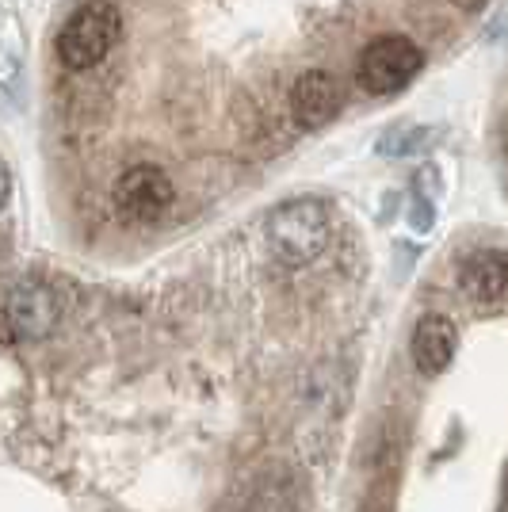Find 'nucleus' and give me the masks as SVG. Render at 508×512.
Here are the masks:
<instances>
[{
	"label": "nucleus",
	"instance_id": "1",
	"mask_svg": "<svg viewBox=\"0 0 508 512\" xmlns=\"http://www.w3.org/2000/svg\"><path fill=\"white\" fill-rule=\"evenodd\" d=\"M119 31H123L119 8L107 0H88L65 20L62 35H58V58L65 69L85 73L111 54V46L119 43Z\"/></svg>",
	"mask_w": 508,
	"mask_h": 512
},
{
	"label": "nucleus",
	"instance_id": "2",
	"mask_svg": "<svg viewBox=\"0 0 508 512\" xmlns=\"http://www.w3.org/2000/svg\"><path fill=\"white\" fill-rule=\"evenodd\" d=\"M333 234L329 222V207L318 199H295L283 203L272 218H268V245L283 264H310L314 256L325 253Z\"/></svg>",
	"mask_w": 508,
	"mask_h": 512
},
{
	"label": "nucleus",
	"instance_id": "3",
	"mask_svg": "<svg viewBox=\"0 0 508 512\" xmlns=\"http://www.w3.org/2000/svg\"><path fill=\"white\" fill-rule=\"evenodd\" d=\"M421 62V46L409 35H379L375 43H367L356 62V85L371 96H390L421 73Z\"/></svg>",
	"mask_w": 508,
	"mask_h": 512
},
{
	"label": "nucleus",
	"instance_id": "4",
	"mask_svg": "<svg viewBox=\"0 0 508 512\" xmlns=\"http://www.w3.org/2000/svg\"><path fill=\"white\" fill-rule=\"evenodd\" d=\"M62 318V299L58 287L46 283L43 276H16L4 295V325L8 341L20 337H46Z\"/></svg>",
	"mask_w": 508,
	"mask_h": 512
},
{
	"label": "nucleus",
	"instance_id": "5",
	"mask_svg": "<svg viewBox=\"0 0 508 512\" xmlns=\"http://www.w3.org/2000/svg\"><path fill=\"white\" fill-rule=\"evenodd\" d=\"M176 199V188H172L169 172L153 161H142V165H130L115 188V207L123 218L130 222H153L172 207Z\"/></svg>",
	"mask_w": 508,
	"mask_h": 512
},
{
	"label": "nucleus",
	"instance_id": "6",
	"mask_svg": "<svg viewBox=\"0 0 508 512\" xmlns=\"http://www.w3.org/2000/svg\"><path fill=\"white\" fill-rule=\"evenodd\" d=\"M340 111V85L325 69H306L291 88V115L298 127H325Z\"/></svg>",
	"mask_w": 508,
	"mask_h": 512
},
{
	"label": "nucleus",
	"instance_id": "7",
	"mask_svg": "<svg viewBox=\"0 0 508 512\" xmlns=\"http://www.w3.org/2000/svg\"><path fill=\"white\" fill-rule=\"evenodd\" d=\"M409 356H413L421 375H440L455 356V325L444 314H424L413 329Z\"/></svg>",
	"mask_w": 508,
	"mask_h": 512
},
{
	"label": "nucleus",
	"instance_id": "8",
	"mask_svg": "<svg viewBox=\"0 0 508 512\" xmlns=\"http://www.w3.org/2000/svg\"><path fill=\"white\" fill-rule=\"evenodd\" d=\"M463 291L470 295V302L478 306H493L501 302V295L508 291V260L497 249H478L463 264Z\"/></svg>",
	"mask_w": 508,
	"mask_h": 512
},
{
	"label": "nucleus",
	"instance_id": "9",
	"mask_svg": "<svg viewBox=\"0 0 508 512\" xmlns=\"http://www.w3.org/2000/svg\"><path fill=\"white\" fill-rule=\"evenodd\" d=\"M421 142H428V130H402V134H398V130H394V134H386V138H382L379 142V150L382 153H390V150H413V146H421Z\"/></svg>",
	"mask_w": 508,
	"mask_h": 512
},
{
	"label": "nucleus",
	"instance_id": "10",
	"mask_svg": "<svg viewBox=\"0 0 508 512\" xmlns=\"http://www.w3.org/2000/svg\"><path fill=\"white\" fill-rule=\"evenodd\" d=\"M451 4H455V8H463V12H478L486 0H451Z\"/></svg>",
	"mask_w": 508,
	"mask_h": 512
},
{
	"label": "nucleus",
	"instance_id": "11",
	"mask_svg": "<svg viewBox=\"0 0 508 512\" xmlns=\"http://www.w3.org/2000/svg\"><path fill=\"white\" fill-rule=\"evenodd\" d=\"M505 512H508V474H505Z\"/></svg>",
	"mask_w": 508,
	"mask_h": 512
}]
</instances>
